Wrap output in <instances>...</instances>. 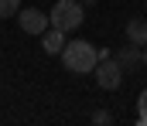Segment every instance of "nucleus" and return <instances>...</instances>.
Listing matches in <instances>:
<instances>
[{
	"instance_id": "f257e3e1",
	"label": "nucleus",
	"mask_w": 147,
	"mask_h": 126,
	"mask_svg": "<svg viewBox=\"0 0 147 126\" xmlns=\"http://www.w3.org/2000/svg\"><path fill=\"white\" fill-rule=\"evenodd\" d=\"M58 58H62L65 72H72V75H92V68L99 65V48H92L89 41H69Z\"/></svg>"
},
{
	"instance_id": "f03ea898",
	"label": "nucleus",
	"mask_w": 147,
	"mask_h": 126,
	"mask_svg": "<svg viewBox=\"0 0 147 126\" xmlns=\"http://www.w3.org/2000/svg\"><path fill=\"white\" fill-rule=\"evenodd\" d=\"M48 17H51V27H62L69 34V31H75L82 24V0H58L48 10Z\"/></svg>"
},
{
	"instance_id": "7ed1b4c3",
	"label": "nucleus",
	"mask_w": 147,
	"mask_h": 126,
	"mask_svg": "<svg viewBox=\"0 0 147 126\" xmlns=\"http://www.w3.org/2000/svg\"><path fill=\"white\" fill-rule=\"evenodd\" d=\"M123 68H120V61L116 58H99V65L92 68V79H96V85L99 89H106V92H113V89H120L123 85Z\"/></svg>"
},
{
	"instance_id": "20e7f679",
	"label": "nucleus",
	"mask_w": 147,
	"mask_h": 126,
	"mask_svg": "<svg viewBox=\"0 0 147 126\" xmlns=\"http://www.w3.org/2000/svg\"><path fill=\"white\" fill-rule=\"evenodd\" d=\"M17 24H21V31H24V34H38V38H41V34L51 27V17H48L45 10H38V7H21Z\"/></svg>"
},
{
	"instance_id": "39448f33",
	"label": "nucleus",
	"mask_w": 147,
	"mask_h": 126,
	"mask_svg": "<svg viewBox=\"0 0 147 126\" xmlns=\"http://www.w3.org/2000/svg\"><path fill=\"white\" fill-rule=\"evenodd\" d=\"M113 58L120 61V68L130 75V72H137L140 65H144V48L134 41H127V48H120V51H113Z\"/></svg>"
},
{
	"instance_id": "423d86ee",
	"label": "nucleus",
	"mask_w": 147,
	"mask_h": 126,
	"mask_svg": "<svg viewBox=\"0 0 147 126\" xmlns=\"http://www.w3.org/2000/svg\"><path fill=\"white\" fill-rule=\"evenodd\" d=\"M65 31L62 27H48L45 34H41V48H45V55H62L65 51Z\"/></svg>"
},
{
	"instance_id": "0eeeda50",
	"label": "nucleus",
	"mask_w": 147,
	"mask_h": 126,
	"mask_svg": "<svg viewBox=\"0 0 147 126\" xmlns=\"http://www.w3.org/2000/svg\"><path fill=\"white\" fill-rule=\"evenodd\" d=\"M127 41L140 44V48L147 44V21L144 17H130V21H127Z\"/></svg>"
},
{
	"instance_id": "6e6552de",
	"label": "nucleus",
	"mask_w": 147,
	"mask_h": 126,
	"mask_svg": "<svg viewBox=\"0 0 147 126\" xmlns=\"http://www.w3.org/2000/svg\"><path fill=\"white\" fill-rule=\"evenodd\" d=\"M21 14V0H0V17H17Z\"/></svg>"
},
{
	"instance_id": "1a4fd4ad",
	"label": "nucleus",
	"mask_w": 147,
	"mask_h": 126,
	"mask_svg": "<svg viewBox=\"0 0 147 126\" xmlns=\"http://www.w3.org/2000/svg\"><path fill=\"white\" fill-rule=\"evenodd\" d=\"M137 123H147V89L137 95Z\"/></svg>"
},
{
	"instance_id": "9d476101",
	"label": "nucleus",
	"mask_w": 147,
	"mask_h": 126,
	"mask_svg": "<svg viewBox=\"0 0 147 126\" xmlns=\"http://www.w3.org/2000/svg\"><path fill=\"white\" fill-rule=\"evenodd\" d=\"M92 123L96 126H110L113 123V113L110 109H96V113H92Z\"/></svg>"
},
{
	"instance_id": "9b49d317",
	"label": "nucleus",
	"mask_w": 147,
	"mask_h": 126,
	"mask_svg": "<svg viewBox=\"0 0 147 126\" xmlns=\"http://www.w3.org/2000/svg\"><path fill=\"white\" fill-rule=\"evenodd\" d=\"M144 65H147V44H144Z\"/></svg>"
},
{
	"instance_id": "f8f14e48",
	"label": "nucleus",
	"mask_w": 147,
	"mask_h": 126,
	"mask_svg": "<svg viewBox=\"0 0 147 126\" xmlns=\"http://www.w3.org/2000/svg\"><path fill=\"white\" fill-rule=\"evenodd\" d=\"M82 3H96V0H82Z\"/></svg>"
}]
</instances>
